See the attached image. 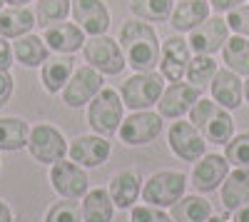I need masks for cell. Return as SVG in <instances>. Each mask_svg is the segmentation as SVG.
Segmentation results:
<instances>
[{"label": "cell", "instance_id": "obj_17", "mask_svg": "<svg viewBox=\"0 0 249 222\" xmlns=\"http://www.w3.org/2000/svg\"><path fill=\"white\" fill-rule=\"evenodd\" d=\"M70 15L85 35H105L112 23L105 0H72Z\"/></svg>", "mask_w": 249, "mask_h": 222}, {"label": "cell", "instance_id": "obj_42", "mask_svg": "<svg viewBox=\"0 0 249 222\" xmlns=\"http://www.w3.org/2000/svg\"><path fill=\"white\" fill-rule=\"evenodd\" d=\"M244 103L249 105V77L244 80Z\"/></svg>", "mask_w": 249, "mask_h": 222}, {"label": "cell", "instance_id": "obj_33", "mask_svg": "<svg viewBox=\"0 0 249 222\" xmlns=\"http://www.w3.org/2000/svg\"><path fill=\"white\" fill-rule=\"evenodd\" d=\"M224 157L232 167H249V132L234 135L224 145Z\"/></svg>", "mask_w": 249, "mask_h": 222}, {"label": "cell", "instance_id": "obj_30", "mask_svg": "<svg viewBox=\"0 0 249 222\" xmlns=\"http://www.w3.org/2000/svg\"><path fill=\"white\" fill-rule=\"evenodd\" d=\"M175 0H130V13L144 23H170Z\"/></svg>", "mask_w": 249, "mask_h": 222}, {"label": "cell", "instance_id": "obj_9", "mask_svg": "<svg viewBox=\"0 0 249 222\" xmlns=\"http://www.w3.org/2000/svg\"><path fill=\"white\" fill-rule=\"evenodd\" d=\"M162 115L152 110H135L122 120L117 130V137L124 145H150L152 140L162 132Z\"/></svg>", "mask_w": 249, "mask_h": 222}, {"label": "cell", "instance_id": "obj_15", "mask_svg": "<svg viewBox=\"0 0 249 222\" xmlns=\"http://www.w3.org/2000/svg\"><path fill=\"white\" fill-rule=\"evenodd\" d=\"M110 150H112V145L107 143V137L92 132V135L75 137L70 143L68 155H70L72 163H77L80 167H100V165L107 163Z\"/></svg>", "mask_w": 249, "mask_h": 222}, {"label": "cell", "instance_id": "obj_19", "mask_svg": "<svg viewBox=\"0 0 249 222\" xmlns=\"http://www.w3.org/2000/svg\"><path fill=\"white\" fill-rule=\"evenodd\" d=\"M43 40L48 43V48L57 55H72L77 50H82L85 45V30H82L77 23H55L50 28L43 30Z\"/></svg>", "mask_w": 249, "mask_h": 222}, {"label": "cell", "instance_id": "obj_32", "mask_svg": "<svg viewBox=\"0 0 249 222\" xmlns=\"http://www.w3.org/2000/svg\"><path fill=\"white\" fill-rule=\"evenodd\" d=\"M72 8V0H35V23L40 28H50L55 23H62Z\"/></svg>", "mask_w": 249, "mask_h": 222}, {"label": "cell", "instance_id": "obj_28", "mask_svg": "<svg viewBox=\"0 0 249 222\" xmlns=\"http://www.w3.org/2000/svg\"><path fill=\"white\" fill-rule=\"evenodd\" d=\"M170 215L175 222H207L212 217V205L202 195H184L172 205Z\"/></svg>", "mask_w": 249, "mask_h": 222}, {"label": "cell", "instance_id": "obj_36", "mask_svg": "<svg viewBox=\"0 0 249 222\" xmlns=\"http://www.w3.org/2000/svg\"><path fill=\"white\" fill-rule=\"evenodd\" d=\"M130 222H175V220H172V215H167L162 207L137 205V207H132Z\"/></svg>", "mask_w": 249, "mask_h": 222}, {"label": "cell", "instance_id": "obj_37", "mask_svg": "<svg viewBox=\"0 0 249 222\" xmlns=\"http://www.w3.org/2000/svg\"><path fill=\"white\" fill-rule=\"evenodd\" d=\"M13 90H15V80H13L10 70H0V110L10 103Z\"/></svg>", "mask_w": 249, "mask_h": 222}, {"label": "cell", "instance_id": "obj_24", "mask_svg": "<svg viewBox=\"0 0 249 222\" xmlns=\"http://www.w3.org/2000/svg\"><path fill=\"white\" fill-rule=\"evenodd\" d=\"M222 205L224 210H239L249 205V167H234L230 170L227 180L222 183Z\"/></svg>", "mask_w": 249, "mask_h": 222}, {"label": "cell", "instance_id": "obj_45", "mask_svg": "<svg viewBox=\"0 0 249 222\" xmlns=\"http://www.w3.org/2000/svg\"><path fill=\"white\" fill-rule=\"evenodd\" d=\"M5 8V0H0V10H3Z\"/></svg>", "mask_w": 249, "mask_h": 222}, {"label": "cell", "instance_id": "obj_4", "mask_svg": "<svg viewBox=\"0 0 249 222\" xmlns=\"http://www.w3.org/2000/svg\"><path fill=\"white\" fill-rule=\"evenodd\" d=\"M164 92V77L162 73H135L132 77H127L120 88V97L124 108L135 110H150L152 105L160 103V97Z\"/></svg>", "mask_w": 249, "mask_h": 222}, {"label": "cell", "instance_id": "obj_18", "mask_svg": "<svg viewBox=\"0 0 249 222\" xmlns=\"http://www.w3.org/2000/svg\"><path fill=\"white\" fill-rule=\"evenodd\" d=\"M210 92H212V100L224 110H237L244 103V83L230 68L217 70V75L210 83Z\"/></svg>", "mask_w": 249, "mask_h": 222}, {"label": "cell", "instance_id": "obj_38", "mask_svg": "<svg viewBox=\"0 0 249 222\" xmlns=\"http://www.w3.org/2000/svg\"><path fill=\"white\" fill-rule=\"evenodd\" d=\"M13 60H15V55H13V45L8 43V37L0 35V70H10Z\"/></svg>", "mask_w": 249, "mask_h": 222}, {"label": "cell", "instance_id": "obj_26", "mask_svg": "<svg viewBox=\"0 0 249 222\" xmlns=\"http://www.w3.org/2000/svg\"><path fill=\"white\" fill-rule=\"evenodd\" d=\"M115 215V203L110 197V190H88L82 200V222H112Z\"/></svg>", "mask_w": 249, "mask_h": 222}, {"label": "cell", "instance_id": "obj_23", "mask_svg": "<svg viewBox=\"0 0 249 222\" xmlns=\"http://www.w3.org/2000/svg\"><path fill=\"white\" fill-rule=\"evenodd\" d=\"M75 73V63L70 55H50L45 63H43V70H40V83L48 92H62V88L68 85V80L72 77Z\"/></svg>", "mask_w": 249, "mask_h": 222}, {"label": "cell", "instance_id": "obj_21", "mask_svg": "<svg viewBox=\"0 0 249 222\" xmlns=\"http://www.w3.org/2000/svg\"><path fill=\"white\" fill-rule=\"evenodd\" d=\"M142 195V177L137 170H122L110 183V197L117 210H132Z\"/></svg>", "mask_w": 249, "mask_h": 222}, {"label": "cell", "instance_id": "obj_44", "mask_svg": "<svg viewBox=\"0 0 249 222\" xmlns=\"http://www.w3.org/2000/svg\"><path fill=\"white\" fill-rule=\"evenodd\" d=\"M207 222H230V220H227V217H222V215H212V217L207 220Z\"/></svg>", "mask_w": 249, "mask_h": 222}, {"label": "cell", "instance_id": "obj_22", "mask_svg": "<svg viewBox=\"0 0 249 222\" xmlns=\"http://www.w3.org/2000/svg\"><path fill=\"white\" fill-rule=\"evenodd\" d=\"M35 25V10H30L28 5H10L0 10V35L8 40H18L33 33Z\"/></svg>", "mask_w": 249, "mask_h": 222}, {"label": "cell", "instance_id": "obj_3", "mask_svg": "<svg viewBox=\"0 0 249 222\" xmlns=\"http://www.w3.org/2000/svg\"><path fill=\"white\" fill-rule=\"evenodd\" d=\"M124 120V103L115 88H102L88 105V125L92 132L107 137L115 135Z\"/></svg>", "mask_w": 249, "mask_h": 222}, {"label": "cell", "instance_id": "obj_34", "mask_svg": "<svg viewBox=\"0 0 249 222\" xmlns=\"http://www.w3.org/2000/svg\"><path fill=\"white\" fill-rule=\"evenodd\" d=\"M45 222H82V207L75 203V200L62 197L60 203H55L48 210Z\"/></svg>", "mask_w": 249, "mask_h": 222}, {"label": "cell", "instance_id": "obj_6", "mask_svg": "<svg viewBox=\"0 0 249 222\" xmlns=\"http://www.w3.org/2000/svg\"><path fill=\"white\" fill-rule=\"evenodd\" d=\"M187 177L175 170H162L150 175V180L142 185V200L152 207H172L177 200L184 197Z\"/></svg>", "mask_w": 249, "mask_h": 222}, {"label": "cell", "instance_id": "obj_25", "mask_svg": "<svg viewBox=\"0 0 249 222\" xmlns=\"http://www.w3.org/2000/svg\"><path fill=\"white\" fill-rule=\"evenodd\" d=\"M13 55L23 68H43V63L50 57V48L40 35L28 33L13 43Z\"/></svg>", "mask_w": 249, "mask_h": 222}, {"label": "cell", "instance_id": "obj_43", "mask_svg": "<svg viewBox=\"0 0 249 222\" xmlns=\"http://www.w3.org/2000/svg\"><path fill=\"white\" fill-rule=\"evenodd\" d=\"M5 3H10V5H28V3H33V0H5Z\"/></svg>", "mask_w": 249, "mask_h": 222}, {"label": "cell", "instance_id": "obj_5", "mask_svg": "<svg viewBox=\"0 0 249 222\" xmlns=\"http://www.w3.org/2000/svg\"><path fill=\"white\" fill-rule=\"evenodd\" d=\"M82 55H85V63L90 68H95L102 75H120L127 68V60L120 48V43L115 37L105 35H90L82 45Z\"/></svg>", "mask_w": 249, "mask_h": 222}, {"label": "cell", "instance_id": "obj_40", "mask_svg": "<svg viewBox=\"0 0 249 222\" xmlns=\"http://www.w3.org/2000/svg\"><path fill=\"white\" fill-rule=\"evenodd\" d=\"M232 222H249V205H244V207L234 210V217H232Z\"/></svg>", "mask_w": 249, "mask_h": 222}, {"label": "cell", "instance_id": "obj_10", "mask_svg": "<svg viewBox=\"0 0 249 222\" xmlns=\"http://www.w3.org/2000/svg\"><path fill=\"white\" fill-rule=\"evenodd\" d=\"M102 83H105L102 73H97L95 68H90V65L75 68L72 77L68 80V85L62 88V103L72 110H77L82 105H90V100L105 88Z\"/></svg>", "mask_w": 249, "mask_h": 222}, {"label": "cell", "instance_id": "obj_39", "mask_svg": "<svg viewBox=\"0 0 249 222\" xmlns=\"http://www.w3.org/2000/svg\"><path fill=\"white\" fill-rule=\"evenodd\" d=\"M247 0H210V8H212V13H230V10H234V8H239V5H244Z\"/></svg>", "mask_w": 249, "mask_h": 222}, {"label": "cell", "instance_id": "obj_27", "mask_svg": "<svg viewBox=\"0 0 249 222\" xmlns=\"http://www.w3.org/2000/svg\"><path fill=\"white\" fill-rule=\"evenodd\" d=\"M28 137H30V128L23 117H15V115L0 117V150L5 152L23 150L28 148Z\"/></svg>", "mask_w": 249, "mask_h": 222}, {"label": "cell", "instance_id": "obj_31", "mask_svg": "<svg viewBox=\"0 0 249 222\" xmlns=\"http://www.w3.org/2000/svg\"><path fill=\"white\" fill-rule=\"evenodd\" d=\"M217 70L219 68H217L214 55H192L184 77H187V83H190V85L202 90V88H210V83H212V77L217 75Z\"/></svg>", "mask_w": 249, "mask_h": 222}, {"label": "cell", "instance_id": "obj_35", "mask_svg": "<svg viewBox=\"0 0 249 222\" xmlns=\"http://www.w3.org/2000/svg\"><path fill=\"white\" fill-rule=\"evenodd\" d=\"M224 20H227V25H230V30L234 35L249 37V5L247 3L239 5V8H234V10H230V13L224 15Z\"/></svg>", "mask_w": 249, "mask_h": 222}, {"label": "cell", "instance_id": "obj_14", "mask_svg": "<svg viewBox=\"0 0 249 222\" xmlns=\"http://www.w3.org/2000/svg\"><path fill=\"white\" fill-rule=\"evenodd\" d=\"M199 92H202L199 88H195L190 83H182V80L170 83V88H164V92L160 97L157 110H160L162 117H167V120H179V117H184L195 108V103L202 97Z\"/></svg>", "mask_w": 249, "mask_h": 222}, {"label": "cell", "instance_id": "obj_8", "mask_svg": "<svg viewBox=\"0 0 249 222\" xmlns=\"http://www.w3.org/2000/svg\"><path fill=\"white\" fill-rule=\"evenodd\" d=\"M230 33L232 30L227 25V20L219 13H214L190 33L187 43H190L192 55H214L224 48L227 40H230Z\"/></svg>", "mask_w": 249, "mask_h": 222}, {"label": "cell", "instance_id": "obj_11", "mask_svg": "<svg viewBox=\"0 0 249 222\" xmlns=\"http://www.w3.org/2000/svg\"><path fill=\"white\" fill-rule=\"evenodd\" d=\"M167 140H170V150L184 160V163H197L202 155H207V140L202 137V132L190 123V120H175L170 125V132H167Z\"/></svg>", "mask_w": 249, "mask_h": 222}, {"label": "cell", "instance_id": "obj_20", "mask_svg": "<svg viewBox=\"0 0 249 222\" xmlns=\"http://www.w3.org/2000/svg\"><path fill=\"white\" fill-rule=\"evenodd\" d=\"M210 15V0H179V3H175V10L170 15V25L177 33H192Z\"/></svg>", "mask_w": 249, "mask_h": 222}, {"label": "cell", "instance_id": "obj_41", "mask_svg": "<svg viewBox=\"0 0 249 222\" xmlns=\"http://www.w3.org/2000/svg\"><path fill=\"white\" fill-rule=\"evenodd\" d=\"M0 222H13V212L5 205V200H0Z\"/></svg>", "mask_w": 249, "mask_h": 222}, {"label": "cell", "instance_id": "obj_2", "mask_svg": "<svg viewBox=\"0 0 249 222\" xmlns=\"http://www.w3.org/2000/svg\"><path fill=\"white\" fill-rule=\"evenodd\" d=\"M190 123L202 132L207 143L214 145H227L234 137V117L230 110L217 105L212 97H199L195 108L190 110Z\"/></svg>", "mask_w": 249, "mask_h": 222}, {"label": "cell", "instance_id": "obj_7", "mask_svg": "<svg viewBox=\"0 0 249 222\" xmlns=\"http://www.w3.org/2000/svg\"><path fill=\"white\" fill-rule=\"evenodd\" d=\"M28 150L30 155L43 165H55L60 160H65L70 145L65 135H62L57 128L48 125V123H40L30 130V137H28Z\"/></svg>", "mask_w": 249, "mask_h": 222}, {"label": "cell", "instance_id": "obj_13", "mask_svg": "<svg viewBox=\"0 0 249 222\" xmlns=\"http://www.w3.org/2000/svg\"><path fill=\"white\" fill-rule=\"evenodd\" d=\"M192 60V50L190 43L182 35H170L162 40V53H160V73L164 80L170 83H177V80L184 77L187 65Z\"/></svg>", "mask_w": 249, "mask_h": 222}, {"label": "cell", "instance_id": "obj_16", "mask_svg": "<svg viewBox=\"0 0 249 222\" xmlns=\"http://www.w3.org/2000/svg\"><path fill=\"white\" fill-rule=\"evenodd\" d=\"M230 163H227L224 155L210 152V155H202L197 160V165L192 170V185L199 192H214L217 187H222V183L230 175Z\"/></svg>", "mask_w": 249, "mask_h": 222}, {"label": "cell", "instance_id": "obj_1", "mask_svg": "<svg viewBox=\"0 0 249 222\" xmlns=\"http://www.w3.org/2000/svg\"><path fill=\"white\" fill-rule=\"evenodd\" d=\"M117 43L124 53V60L135 73H150L160 65L162 40L155 30V25L144 20H127L117 35Z\"/></svg>", "mask_w": 249, "mask_h": 222}, {"label": "cell", "instance_id": "obj_12", "mask_svg": "<svg viewBox=\"0 0 249 222\" xmlns=\"http://www.w3.org/2000/svg\"><path fill=\"white\" fill-rule=\"evenodd\" d=\"M50 183L60 197L77 200V197L88 195L90 180L77 163H72V160H60V163L50 165Z\"/></svg>", "mask_w": 249, "mask_h": 222}, {"label": "cell", "instance_id": "obj_29", "mask_svg": "<svg viewBox=\"0 0 249 222\" xmlns=\"http://www.w3.org/2000/svg\"><path fill=\"white\" fill-rule=\"evenodd\" d=\"M222 60L239 77H249V37L232 33L222 48Z\"/></svg>", "mask_w": 249, "mask_h": 222}]
</instances>
